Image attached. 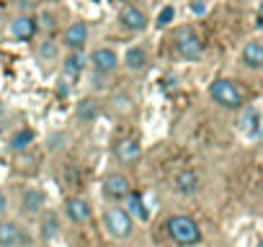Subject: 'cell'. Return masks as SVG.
I'll return each instance as SVG.
<instances>
[{
  "instance_id": "13",
  "label": "cell",
  "mask_w": 263,
  "mask_h": 247,
  "mask_svg": "<svg viewBox=\"0 0 263 247\" xmlns=\"http://www.w3.org/2000/svg\"><path fill=\"white\" fill-rule=\"evenodd\" d=\"M65 211H67V216H70L75 224L90 219V206H88V201H85V198H78V196H75V198H67Z\"/></svg>"
},
{
  "instance_id": "2",
  "label": "cell",
  "mask_w": 263,
  "mask_h": 247,
  "mask_svg": "<svg viewBox=\"0 0 263 247\" xmlns=\"http://www.w3.org/2000/svg\"><path fill=\"white\" fill-rule=\"evenodd\" d=\"M209 93H212V98H214L219 106H224V108H240V106H242V90L237 88V83H232V80H227V77L214 80L212 88H209Z\"/></svg>"
},
{
  "instance_id": "21",
  "label": "cell",
  "mask_w": 263,
  "mask_h": 247,
  "mask_svg": "<svg viewBox=\"0 0 263 247\" xmlns=\"http://www.w3.org/2000/svg\"><path fill=\"white\" fill-rule=\"evenodd\" d=\"M31 142H34V132H31V129H21V132H16V134H13L11 147H13L16 152H26Z\"/></svg>"
},
{
  "instance_id": "4",
  "label": "cell",
  "mask_w": 263,
  "mask_h": 247,
  "mask_svg": "<svg viewBox=\"0 0 263 247\" xmlns=\"http://www.w3.org/2000/svg\"><path fill=\"white\" fill-rule=\"evenodd\" d=\"M176 49L183 59H199L201 52H204V42L199 39V34L194 29H181L178 36H176Z\"/></svg>"
},
{
  "instance_id": "6",
  "label": "cell",
  "mask_w": 263,
  "mask_h": 247,
  "mask_svg": "<svg viewBox=\"0 0 263 247\" xmlns=\"http://www.w3.org/2000/svg\"><path fill=\"white\" fill-rule=\"evenodd\" d=\"M90 62L96 67L98 75H111L116 67H119V54L111 49V47H98L93 54H90Z\"/></svg>"
},
{
  "instance_id": "14",
  "label": "cell",
  "mask_w": 263,
  "mask_h": 247,
  "mask_svg": "<svg viewBox=\"0 0 263 247\" xmlns=\"http://www.w3.org/2000/svg\"><path fill=\"white\" fill-rule=\"evenodd\" d=\"M44 201H47V196H44V191L42 188H26L24 191V211H29V214H36V211H42L44 209Z\"/></svg>"
},
{
  "instance_id": "12",
  "label": "cell",
  "mask_w": 263,
  "mask_h": 247,
  "mask_svg": "<svg viewBox=\"0 0 263 247\" xmlns=\"http://www.w3.org/2000/svg\"><path fill=\"white\" fill-rule=\"evenodd\" d=\"M126 214H129L132 219H140V221H147V219H150V211H147V206H145L142 193L132 191V193L126 196Z\"/></svg>"
},
{
  "instance_id": "16",
  "label": "cell",
  "mask_w": 263,
  "mask_h": 247,
  "mask_svg": "<svg viewBox=\"0 0 263 247\" xmlns=\"http://www.w3.org/2000/svg\"><path fill=\"white\" fill-rule=\"evenodd\" d=\"M242 62L248 67H263V44L260 42H248L242 47Z\"/></svg>"
},
{
  "instance_id": "3",
  "label": "cell",
  "mask_w": 263,
  "mask_h": 247,
  "mask_svg": "<svg viewBox=\"0 0 263 247\" xmlns=\"http://www.w3.org/2000/svg\"><path fill=\"white\" fill-rule=\"evenodd\" d=\"M103 224H106V232L116 239H126L132 234V229H135V221L126 214V209H119V206H114L103 214Z\"/></svg>"
},
{
  "instance_id": "8",
  "label": "cell",
  "mask_w": 263,
  "mask_h": 247,
  "mask_svg": "<svg viewBox=\"0 0 263 247\" xmlns=\"http://www.w3.org/2000/svg\"><path fill=\"white\" fill-rule=\"evenodd\" d=\"M114 155H116L121 162H135V160L142 155V145H140V139H135V137H121V139L114 145Z\"/></svg>"
},
{
  "instance_id": "15",
  "label": "cell",
  "mask_w": 263,
  "mask_h": 247,
  "mask_svg": "<svg viewBox=\"0 0 263 247\" xmlns=\"http://www.w3.org/2000/svg\"><path fill=\"white\" fill-rule=\"evenodd\" d=\"M85 54L78 49V52H72V54H67L65 57V62H62V70H65V75H70V77H80L83 75V70H85Z\"/></svg>"
},
{
  "instance_id": "5",
  "label": "cell",
  "mask_w": 263,
  "mask_h": 247,
  "mask_svg": "<svg viewBox=\"0 0 263 247\" xmlns=\"http://www.w3.org/2000/svg\"><path fill=\"white\" fill-rule=\"evenodd\" d=\"M103 193L114 201H121L132 193V186H129V178L121 175V173H108L103 178Z\"/></svg>"
},
{
  "instance_id": "7",
  "label": "cell",
  "mask_w": 263,
  "mask_h": 247,
  "mask_svg": "<svg viewBox=\"0 0 263 247\" xmlns=\"http://www.w3.org/2000/svg\"><path fill=\"white\" fill-rule=\"evenodd\" d=\"M119 21H121V26L129 29V31H145V29H147V16H145V11H140V8H135V6H124L121 13H119Z\"/></svg>"
},
{
  "instance_id": "9",
  "label": "cell",
  "mask_w": 263,
  "mask_h": 247,
  "mask_svg": "<svg viewBox=\"0 0 263 247\" xmlns=\"http://www.w3.org/2000/svg\"><path fill=\"white\" fill-rule=\"evenodd\" d=\"M11 34L18 39V42H31L34 34H36V21L31 16H16L11 21Z\"/></svg>"
},
{
  "instance_id": "23",
  "label": "cell",
  "mask_w": 263,
  "mask_h": 247,
  "mask_svg": "<svg viewBox=\"0 0 263 247\" xmlns=\"http://www.w3.org/2000/svg\"><path fill=\"white\" fill-rule=\"evenodd\" d=\"M173 16H176V11H173V6H165V8H163V11L158 13V21H155V24H158V26L163 29V26H168V24L173 21Z\"/></svg>"
},
{
  "instance_id": "22",
  "label": "cell",
  "mask_w": 263,
  "mask_h": 247,
  "mask_svg": "<svg viewBox=\"0 0 263 247\" xmlns=\"http://www.w3.org/2000/svg\"><path fill=\"white\" fill-rule=\"evenodd\" d=\"M57 232H60L57 216H54V214H47V216H44V224H42V237H44V239H54Z\"/></svg>"
},
{
  "instance_id": "20",
  "label": "cell",
  "mask_w": 263,
  "mask_h": 247,
  "mask_svg": "<svg viewBox=\"0 0 263 247\" xmlns=\"http://www.w3.org/2000/svg\"><path fill=\"white\" fill-rule=\"evenodd\" d=\"M96 116H98V103L93 98H83L78 103V118L80 121H93Z\"/></svg>"
},
{
  "instance_id": "11",
  "label": "cell",
  "mask_w": 263,
  "mask_h": 247,
  "mask_svg": "<svg viewBox=\"0 0 263 247\" xmlns=\"http://www.w3.org/2000/svg\"><path fill=\"white\" fill-rule=\"evenodd\" d=\"M176 191L183 193V196H194L199 191V175L194 170H178L176 173Z\"/></svg>"
},
{
  "instance_id": "29",
  "label": "cell",
  "mask_w": 263,
  "mask_h": 247,
  "mask_svg": "<svg viewBox=\"0 0 263 247\" xmlns=\"http://www.w3.org/2000/svg\"><path fill=\"white\" fill-rule=\"evenodd\" d=\"M255 21H258V26L263 29V3L258 6V18H255Z\"/></svg>"
},
{
  "instance_id": "26",
  "label": "cell",
  "mask_w": 263,
  "mask_h": 247,
  "mask_svg": "<svg viewBox=\"0 0 263 247\" xmlns=\"http://www.w3.org/2000/svg\"><path fill=\"white\" fill-rule=\"evenodd\" d=\"M39 52H42V57H54V52H57V49H54V44H44Z\"/></svg>"
},
{
  "instance_id": "19",
  "label": "cell",
  "mask_w": 263,
  "mask_h": 247,
  "mask_svg": "<svg viewBox=\"0 0 263 247\" xmlns=\"http://www.w3.org/2000/svg\"><path fill=\"white\" fill-rule=\"evenodd\" d=\"M124 65H126L129 70H142V67L147 65L145 49H142V47H129L126 54H124Z\"/></svg>"
},
{
  "instance_id": "24",
  "label": "cell",
  "mask_w": 263,
  "mask_h": 247,
  "mask_svg": "<svg viewBox=\"0 0 263 247\" xmlns=\"http://www.w3.org/2000/svg\"><path fill=\"white\" fill-rule=\"evenodd\" d=\"M114 106H116L119 111H132V98H129V95L116 93V95H114Z\"/></svg>"
},
{
  "instance_id": "25",
  "label": "cell",
  "mask_w": 263,
  "mask_h": 247,
  "mask_svg": "<svg viewBox=\"0 0 263 247\" xmlns=\"http://www.w3.org/2000/svg\"><path fill=\"white\" fill-rule=\"evenodd\" d=\"M191 11H194L196 16H201V13L206 11V6H204V0H191Z\"/></svg>"
},
{
  "instance_id": "28",
  "label": "cell",
  "mask_w": 263,
  "mask_h": 247,
  "mask_svg": "<svg viewBox=\"0 0 263 247\" xmlns=\"http://www.w3.org/2000/svg\"><path fill=\"white\" fill-rule=\"evenodd\" d=\"M42 18H44V26H47V29H52V26H54V21H52V13H44Z\"/></svg>"
},
{
  "instance_id": "18",
  "label": "cell",
  "mask_w": 263,
  "mask_h": 247,
  "mask_svg": "<svg viewBox=\"0 0 263 247\" xmlns=\"http://www.w3.org/2000/svg\"><path fill=\"white\" fill-rule=\"evenodd\" d=\"M240 129L248 134V137H255L258 129H260V113L255 108H245L242 118H240Z\"/></svg>"
},
{
  "instance_id": "17",
  "label": "cell",
  "mask_w": 263,
  "mask_h": 247,
  "mask_svg": "<svg viewBox=\"0 0 263 247\" xmlns=\"http://www.w3.org/2000/svg\"><path fill=\"white\" fill-rule=\"evenodd\" d=\"M21 239V229L13 221H0V247H13Z\"/></svg>"
},
{
  "instance_id": "27",
  "label": "cell",
  "mask_w": 263,
  "mask_h": 247,
  "mask_svg": "<svg viewBox=\"0 0 263 247\" xmlns=\"http://www.w3.org/2000/svg\"><path fill=\"white\" fill-rule=\"evenodd\" d=\"M6 209H8V198H6L3 191H0V214H6Z\"/></svg>"
},
{
  "instance_id": "1",
  "label": "cell",
  "mask_w": 263,
  "mask_h": 247,
  "mask_svg": "<svg viewBox=\"0 0 263 247\" xmlns=\"http://www.w3.org/2000/svg\"><path fill=\"white\" fill-rule=\"evenodd\" d=\"M165 227H168V234H171V239L176 244L189 247V244H199L201 242V229H199V224L191 216H183V214L171 216Z\"/></svg>"
},
{
  "instance_id": "10",
  "label": "cell",
  "mask_w": 263,
  "mask_h": 247,
  "mask_svg": "<svg viewBox=\"0 0 263 247\" xmlns=\"http://www.w3.org/2000/svg\"><path fill=\"white\" fill-rule=\"evenodd\" d=\"M85 42H88V24L85 21H75V24H70L67 26V31H65V44L70 47V49H83L85 47Z\"/></svg>"
}]
</instances>
